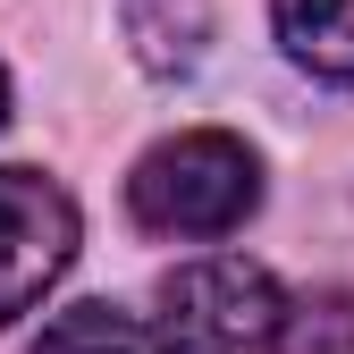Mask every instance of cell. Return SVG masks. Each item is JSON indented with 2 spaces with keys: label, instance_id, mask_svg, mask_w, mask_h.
Returning a JSON list of instances; mask_svg holds the SVG:
<instances>
[{
  "label": "cell",
  "instance_id": "2",
  "mask_svg": "<svg viewBox=\"0 0 354 354\" xmlns=\"http://www.w3.org/2000/svg\"><path fill=\"white\" fill-rule=\"evenodd\" d=\"M287 287L245 253L177 261L152 287V329L169 354H279L287 337Z\"/></svg>",
  "mask_w": 354,
  "mask_h": 354
},
{
  "label": "cell",
  "instance_id": "5",
  "mask_svg": "<svg viewBox=\"0 0 354 354\" xmlns=\"http://www.w3.org/2000/svg\"><path fill=\"white\" fill-rule=\"evenodd\" d=\"M270 26L304 76L354 84V0H270Z\"/></svg>",
  "mask_w": 354,
  "mask_h": 354
},
{
  "label": "cell",
  "instance_id": "7",
  "mask_svg": "<svg viewBox=\"0 0 354 354\" xmlns=\"http://www.w3.org/2000/svg\"><path fill=\"white\" fill-rule=\"evenodd\" d=\"M279 354H354V295L346 287H313L287 304V337Z\"/></svg>",
  "mask_w": 354,
  "mask_h": 354
},
{
  "label": "cell",
  "instance_id": "6",
  "mask_svg": "<svg viewBox=\"0 0 354 354\" xmlns=\"http://www.w3.org/2000/svg\"><path fill=\"white\" fill-rule=\"evenodd\" d=\"M26 354H169L152 313H127V304H68V313L42 321V337Z\"/></svg>",
  "mask_w": 354,
  "mask_h": 354
},
{
  "label": "cell",
  "instance_id": "4",
  "mask_svg": "<svg viewBox=\"0 0 354 354\" xmlns=\"http://www.w3.org/2000/svg\"><path fill=\"white\" fill-rule=\"evenodd\" d=\"M144 76H194L211 51V0H110Z\"/></svg>",
  "mask_w": 354,
  "mask_h": 354
},
{
  "label": "cell",
  "instance_id": "1",
  "mask_svg": "<svg viewBox=\"0 0 354 354\" xmlns=\"http://www.w3.org/2000/svg\"><path fill=\"white\" fill-rule=\"evenodd\" d=\"M261 211V152L228 127H177L127 169V219L144 236H236Z\"/></svg>",
  "mask_w": 354,
  "mask_h": 354
},
{
  "label": "cell",
  "instance_id": "8",
  "mask_svg": "<svg viewBox=\"0 0 354 354\" xmlns=\"http://www.w3.org/2000/svg\"><path fill=\"white\" fill-rule=\"evenodd\" d=\"M0 127H9V68H0Z\"/></svg>",
  "mask_w": 354,
  "mask_h": 354
},
{
  "label": "cell",
  "instance_id": "3",
  "mask_svg": "<svg viewBox=\"0 0 354 354\" xmlns=\"http://www.w3.org/2000/svg\"><path fill=\"white\" fill-rule=\"evenodd\" d=\"M76 261V203L42 169H0V329L26 321Z\"/></svg>",
  "mask_w": 354,
  "mask_h": 354
}]
</instances>
